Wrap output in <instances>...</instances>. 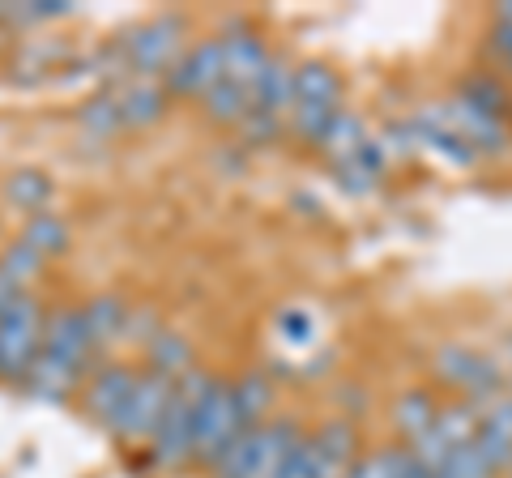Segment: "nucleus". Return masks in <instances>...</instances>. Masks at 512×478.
I'll list each match as a JSON object with an SVG mask.
<instances>
[{"mask_svg":"<svg viewBox=\"0 0 512 478\" xmlns=\"http://www.w3.org/2000/svg\"><path fill=\"white\" fill-rule=\"evenodd\" d=\"M18 239H22L30 252H39L43 261H52V257H60V252H69L73 231H69V222H64L56 210H43V214H30L26 218V227H22Z\"/></svg>","mask_w":512,"mask_h":478,"instance_id":"19","label":"nucleus"},{"mask_svg":"<svg viewBox=\"0 0 512 478\" xmlns=\"http://www.w3.org/2000/svg\"><path fill=\"white\" fill-rule=\"evenodd\" d=\"M436 410H440L436 393L423 389V385H414V389H406V393L393 402V427H397V432L406 436V444H410L414 436H423L427 427H431V419H436Z\"/></svg>","mask_w":512,"mask_h":478,"instance_id":"22","label":"nucleus"},{"mask_svg":"<svg viewBox=\"0 0 512 478\" xmlns=\"http://www.w3.org/2000/svg\"><path fill=\"white\" fill-rule=\"evenodd\" d=\"M406 124H410V137H414V146H419V150L440 154L444 163L466 167V171H470V167H478L474 146L457 133V124L448 120V107H444V103H427V107H419Z\"/></svg>","mask_w":512,"mask_h":478,"instance_id":"9","label":"nucleus"},{"mask_svg":"<svg viewBox=\"0 0 512 478\" xmlns=\"http://www.w3.org/2000/svg\"><path fill=\"white\" fill-rule=\"evenodd\" d=\"M483 56H487V69H495L500 77H512V26H504V22L487 26Z\"/></svg>","mask_w":512,"mask_h":478,"instance_id":"28","label":"nucleus"},{"mask_svg":"<svg viewBox=\"0 0 512 478\" xmlns=\"http://www.w3.org/2000/svg\"><path fill=\"white\" fill-rule=\"evenodd\" d=\"M222 82V39H197L163 77L167 99H205Z\"/></svg>","mask_w":512,"mask_h":478,"instance_id":"8","label":"nucleus"},{"mask_svg":"<svg viewBox=\"0 0 512 478\" xmlns=\"http://www.w3.org/2000/svg\"><path fill=\"white\" fill-rule=\"evenodd\" d=\"M171 393H175L171 376L137 368V385H133V393H128L124 414H120V423H116L111 436H116L120 444H150L154 427H158V419H163V410L171 402Z\"/></svg>","mask_w":512,"mask_h":478,"instance_id":"6","label":"nucleus"},{"mask_svg":"<svg viewBox=\"0 0 512 478\" xmlns=\"http://www.w3.org/2000/svg\"><path fill=\"white\" fill-rule=\"evenodd\" d=\"M235 133H239V141L244 146H274V141L286 133V120H278V116H269V111H248L244 120L235 124Z\"/></svg>","mask_w":512,"mask_h":478,"instance_id":"26","label":"nucleus"},{"mask_svg":"<svg viewBox=\"0 0 512 478\" xmlns=\"http://www.w3.org/2000/svg\"><path fill=\"white\" fill-rule=\"evenodd\" d=\"M137 385V368L133 363H99L90 376H86V389H82V406H86V419L94 427H103L111 436L124 414L128 393Z\"/></svg>","mask_w":512,"mask_h":478,"instance_id":"7","label":"nucleus"},{"mask_svg":"<svg viewBox=\"0 0 512 478\" xmlns=\"http://www.w3.org/2000/svg\"><path fill=\"white\" fill-rule=\"evenodd\" d=\"M491 22L512 26V0H504V5H495V9H491Z\"/></svg>","mask_w":512,"mask_h":478,"instance_id":"31","label":"nucleus"},{"mask_svg":"<svg viewBox=\"0 0 512 478\" xmlns=\"http://www.w3.org/2000/svg\"><path fill=\"white\" fill-rule=\"evenodd\" d=\"M77 124L94 137V141H107L116 137L124 129L120 120V99H116V86H103L99 94H90V99L82 103V111H77Z\"/></svg>","mask_w":512,"mask_h":478,"instance_id":"23","label":"nucleus"},{"mask_svg":"<svg viewBox=\"0 0 512 478\" xmlns=\"http://www.w3.org/2000/svg\"><path fill=\"white\" fill-rule=\"evenodd\" d=\"M239 432H244V427H239V414H235V402H231V380L218 376L210 385V393L192 406V461L188 466L210 474L214 461L231 449V440Z\"/></svg>","mask_w":512,"mask_h":478,"instance_id":"5","label":"nucleus"},{"mask_svg":"<svg viewBox=\"0 0 512 478\" xmlns=\"http://www.w3.org/2000/svg\"><path fill=\"white\" fill-rule=\"evenodd\" d=\"M231 402L239 414V427H261L265 414L274 410V380L265 372H244L239 380H231Z\"/></svg>","mask_w":512,"mask_h":478,"instance_id":"17","label":"nucleus"},{"mask_svg":"<svg viewBox=\"0 0 512 478\" xmlns=\"http://www.w3.org/2000/svg\"><path fill=\"white\" fill-rule=\"evenodd\" d=\"M146 368L180 380L184 372L197 368V346H192L184 333H175V329H158L154 338L146 342Z\"/></svg>","mask_w":512,"mask_h":478,"instance_id":"15","label":"nucleus"},{"mask_svg":"<svg viewBox=\"0 0 512 478\" xmlns=\"http://www.w3.org/2000/svg\"><path fill=\"white\" fill-rule=\"evenodd\" d=\"M329 167H333V180H338L342 193H350V197H372L376 188L384 184V175H389L393 163H389V154H384L380 137L367 133L363 146L355 154H346V158H338V163H329Z\"/></svg>","mask_w":512,"mask_h":478,"instance_id":"11","label":"nucleus"},{"mask_svg":"<svg viewBox=\"0 0 512 478\" xmlns=\"http://www.w3.org/2000/svg\"><path fill=\"white\" fill-rule=\"evenodd\" d=\"M214 380L218 376L205 372V368H192V372H184L180 380H175L171 402H167L163 419H158L154 436H150V466L154 470L175 474V470H184L192 461V406L210 393Z\"/></svg>","mask_w":512,"mask_h":478,"instance_id":"2","label":"nucleus"},{"mask_svg":"<svg viewBox=\"0 0 512 478\" xmlns=\"http://www.w3.org/2000/svg\"><path fill=\"white\" fill-rule=\"evenodd\" d=\"M82 321H86V333H90L94 350H103L107 342H116L120 333H124V325H128V304H124L120 295L103 291V295H94V299H86V304H82Z\"/></svg>","mask_w":512,"mask_h":478,"instance_id":"18","label":"nucleus"},{"mask_svg":"<svg viewBox=\"0 0 512 478\" xmlns=\"http://www.w3.org/2000/svg\"><path fill=\"white\" fill-rule=\"evenodd\" d=\"M431 372H436L448 389H461V402L470 406H491L495 397L508 389V376L500 368V359L487 355V350L461 346V342H444L431 355Z\"/></svg>","mask_w":512,"mask_h":478,"instance_id":"4","label":"nucleus"},{"mask_svg":"<svg viewBox=\"0 0 512 478\" xmlns=\"http://www.w3.org/2000/svg\"><path fill=\"white\" fill-rule=\"evenodd\" d=\"M282 329L291 333L295 342H308V338H312V321H308V316H299V312H286V316H282Z\"/></svg>","mask_w":512,"mask_h":478,"instance_id":"30","label":"nucleus"},{"mask_svg":"<svg viewBox=\"0 0 512 478\" xmlns=\"http://www.w3.org/2000/svg\"><path fill=\"white\" fill-rule=\"evenodd\" d=\"M248 103L256 111H269V116H278L286 120L291 116V107H295V65L286 56H269V65L261 69V77L252 82L248 90Z\"/></svg>","mask_w":512,"mask_h":478,"instance_id":"13","label":"nucleus"},{"mask_svg":"<svg viewBox=\"0 0 512 478\" xmlns=\"http://www.w3.org/2000/svg\"><path fill=\"white\" fill-rule=\"evenodd\" d=\"M508 355H512V346H508Z\"/></svg>","mask_w":512,"mask_h":478,"instance_id":"34","label":"nucleus"},{"mask_svg":"<svg viewBox=\"0 0 512 478\" xmlns=\"http://www.w3.org/2000/svg\"><path fill=\"white\" fill-rule=\"evenodd\" d=\"M470 444L495 478L512 470V397H508V389L495 397L491 406L478 410V427H474Z\"/></svg>","mask_w":512,"mask_h":478,"instance_id":"10","label":"nucleus"},{"mask_svg":"<svg viewBox=\"0 0 512 478\" xmlns=\"http://www.w3.org/2000/svg\"><path fill=\"white\" fill-rule=\"evenodd\" d=\"M508 397H512V380H508Z\"/></svg>","mask_w":512,"mask_h":478,"instance_id":"33","label":"nucleus"},{"mask_svg":"<svg viewBox=\"0 0 512 478\" xmlns=\"http://www.w3.org/2000/svg\"><path fill=\"white\" fill-rule=\"evenodd\" d=\"M47 308L35 291H22L9 308H0V385L22 389L43 346Z\"/></svg>","mask_w":512,"mask_h":478,"instance_id":"3","label":"nucleus"},{"mask_svg":"<svg viewBox=\"0 0 512 478\" xmlns=\"http://www.w3.org/2000/svg\"><path fill=\"white\" fill-rule=\"evenodd\" d=\"M453 99L474 107V111H483V116L512 120V86L495 69H487V65L461 73V82L453 86Z\"/></svg>","mask_w":512,"mask_h":478,"instance_id":"12","label":"nucleus"},{"mask_svg":"<svg viewBox=\"0 0 512 478\" xmlns=\"http://www.w3.org/2000/svg\"><path fill=\"white\" fill-rule=\"evenodd\" d=\"M116 99H120L124 129H150V124H158L167 111L163 82H124V86H116Z\"/></svg>","mask_w":512,"mask_h":478,"instance_id":"14","label":"nucleus"},{"mask_svg":"<svg viewBox=\"0 0 512 478\" xmlns=\"http://www.w3.org/2000/svg\"><path fill=\"white\" fill-rule=\"evenodd\" d=\"M363 137H367V124H363V116H359V111L338 107V111H333V120L325 124V133H320L316 150L325 154L329 163H338V158L355 154V150L363 146Z\"/></svg>","mask_w":512,"mask_h":478,"instance_id":"21","label":"nucleus"},{"mask_svg":"<svg viewBox=\"0 0 512 478\" xmlns=\"http://www.w3.org/2000/svg\"><path fill=\"white\" fill-rule=\"evenodd\" d=\"M508 478H512V470H508Z\"/></svg>","mask_w":512,"mask_h":478,"instance_id":"35","label":"nucleus"},{"mask_svg":"<svg viewBox=\"0 0 512 478\" xmlns=\"http://www.w3.org/2000/svg\"><path fill=\"white\" fill-rule=\"evenodd\" d=\"M188 30H192L188 13H175V9L154 13L141 26L124 30L116 47L128 69V82H163L167 69L188 52Z\"/></svg>","mask_w":512,"mask_h":478,"instance_id":"1","label":"nucleus"},{"mask_svg":"<svg viewBox=\"0 0 512 478\" xmlns=\"http://www.w3.org/2000/svg\"><path fill=\"white\" fill-rule=\"evenodd\" d=\"M0 26H9V5H0Z\"/></svg>","mask_w":512,"mask_h":478,"instance_id":"32","label":"nucleus"},{"mask_svg":"<svg viewBox=\"0 0 512 478\" xmlns=\"http://www.w3.org/2000/svg\"><path fill=\"white\" fill-rule=\"evenodd\" d=\"M43 265H47V261L39 257V252H30L22 239H9L5 252H0V274H5L13 286H22V291H35Z\"/></svg>","mask_w":512,"mask_h":478,"instance_id":"25","label":"nucleus"},{"mask_svg":"<svg viewBox=\"0 0 512 478\" xmlns=\"http://www.w3.org/2000/svg\"><path fill=\"white\" fill-rule=\"evenodd\" d=\"M52 197H56L52 175H43V171H35V167H22V171H13L9 180H5V201L18 205L26 218L52 210Z\"/></svg>","mask_w":512,"mask_h":478,"instance_id":"20","label":"nucleus"},{"mask_svg":"<svg viewBox=\"0 0 512 478\" xmlns=\"http://www.w3.org/2000/svg\"><path fill=\"white\" fill-rule=\"evenodd\" d=\"M342 73L325 65V60H303L295 65V103H325V107H342Z\"/></svg>","mask_w":512,"mask_h":478,"instance_id":"16","label":"nucleus"},{"mask_svg":"<svg viewBox=\"0 0 512 478\" xmlns=\"http://www.w3.org/2000/svg\"><path fill=\"white\" fill-rule=\"evenodd\" d=\"M312 457H316V436L303 432V436L291 444V449L282 453L278 470L269 474V478H312Z\"/></svg>","mask_w":512,"mask_h":478,"instance_id":"27","label":"nucleus"},{"mask_svg":"<svg viewBox=\"0 0 512 478\" xmlns=\"http://www.w3.org/2000/svg\"><path fill=\"white\" fill-rule=\"evenodd\" d=\"M201 111H205V116H210L214 124H222V129H235V124L252 111V103H248V90H244V86H235V82H227V77H222V82L201 99Z\"/></svg>","mask_w":512,"mask_h":478,"instance_id":"24","label":"nucleus"},{"mask_svg":"<svg viewBox=\"0 0 512 478\" xmlns=\"http://www.w3.org/2000/svg\"><path fill=\"white\" fill-rule=\"evenodd\" d=\"M372 478H431V470L419 466L410 449H389L372 461Z\"/></svg>","mask_w":512,"mask_h":478,"instance_id":"29","label":"nucleus"}]
</instances>
